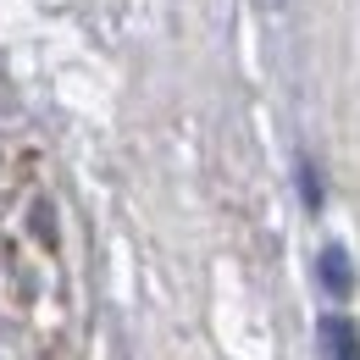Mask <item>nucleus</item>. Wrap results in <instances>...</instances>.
Returning <instances> with one entry per match:
<instances>
[{"mask_svg":"<svg viewBox=\"0 0 360 360\" xmlns=\"http://www.w3.org/2000/svg\"><path fill=\"white\" fill-rule=\"evenodd\" d=\"M316 271H321V288H327L333 300H349V294H355V261H349L344 244H327L321 261H316Z\"/></svg>","mask_w":360,"mask_h":360,"instance_id":"1","label":"nucleus"},{"mask_svg":"<svg viewBox=\"0 0 360 360\" xmlns=\"http://www.w3.org/2000/svg\"><path fill=\"white\" fill-rule=\"evenodd\" d=\"M321 360H360L355 321H344V316H327L321 321Z\"/></svg>","mask_w":360,"mask_h":360,"instance_id":"2","label":"nucleus"}]
</instances>
